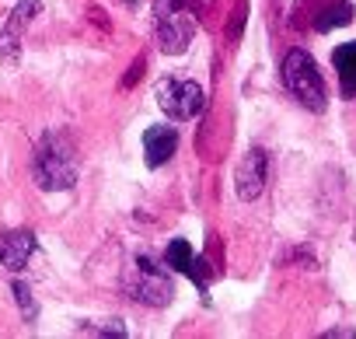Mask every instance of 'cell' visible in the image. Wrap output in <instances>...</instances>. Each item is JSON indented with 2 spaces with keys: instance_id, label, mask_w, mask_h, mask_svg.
<instances>
[{
  "instance_id": "6da1fadb",
  "label": "cell",
  "mask_w": 356,
  "mask_h": 339,
  "mask_svg": "<svg viewBox=\"0 0 356 339\" xmlns=\"http://www.w3.org/2000/svg\"><path fill=\"white\" fill-rule=\"evenodd\" d=\"M32 175L42 193H67L77 186L81 157H77L70 133H63V129L42 133V140L35 143V157H32Z\"/></svg>"
},
{
  "instance_id": "7a4b0ae2",
  "label": "cell",
  "mask_w": 356,
  "mask_h": 339,
  "mask_svg": "<svg viewBox=\"0 0 356 339\" xmlns=\"http://www.w3.org/2000/svg\"><path fill=\"white\" fill-rule=\"evenodd\" d=\"M157 18V42L168 56H182L200 29L196 0H154Z\"/></svg>"
},
{
  "instance_id": "3957f363",
  "label": "cell",
  "mask_w": 356,
  "mask_h": 339,
  "mask_svg": "<svg viewBox=\"0 0 356 339\" xmlns=\"http://www.w3.org/2000/svg\"><path fill=\"white\" fill-rule=\"evenodd\" d=\"M283 84L286 91L311 112H325L328 109V91H325V77L314 63L311 53L304 49H290L283 56Z\"/></svg>"
},
{
  "instance_id": "277c9868",
  "label": "cell",
  "mask_w": 356,
  "mask_h": 339,
  "mask_svg": "<svg viewBox=\"0 0 356 339\" xmlns=\"http://www.w3.org/2000/svg\"><path fill=\"white\" fill-rule=\"evenodd\" d=\"M126 290L133 301L150 304V308H164L175 297V283H171V269L168 262L157 266L150 255H136L133 259V273L126 280Z\"/></svg>"
},
{
  "instance_id": "5b68a950",
  "label": "cell",
  "mask_w": 356,
  "mask_h": 339,
  "mask_svg": "<svg viewBox=\"0 0 356 339\" xmlns=\"http://www.w3.org/2000/svg\"><path fill=\"white\" fill-rule=\"evenodd\" d=\"M157 105L171 123H189L207 109V91L196 81H161L157 84Z\"/></svg>"
},
{
  "instance_id": "8992f818",
  "label": "cell",
  "mask_w": 356,
  "mask_h": 339,
  "mask_svg": "<svg viewBox=\"0 0 356 339\" xmlns=\"http://www.w3.org/2000/svg\"><path fill=\"white\" fill-rule=\"evenodd\" d=\"M266 179H269V154H266L262 147H252V150L241 157L238 172H234V189H238V196H241L245 203H252V200L262 196Z\"/></svg>"
},
{
  "instance_id": "52a82bcc",
  "label": "cell",
  "mask_w": 356,
  "mask_h": 339,
  "mask_svg": "<svg viewBox=\"0 0 356 339\" xmlns=\"http://www.w3.org/2000/svg\"><path fill=\"white\" fill-rule=\"evenodd\" d=\"M39 11H42V4H39V0H18V8L11 11L8 25L0 29V56H4L8 63H15V60H18L22 36H25V29L32 25V18H35Z\"/></svg>"
},
{
  "instance_id": "ba28073f",
  "label": "cell",
  "mask_w": 356,
  "mask_h": 339,
  "mask_svg": "<svg viewBox=\"0 0 356 339\" xmlns=\"http://www.w3.org/2000/svg\"><path fill=\"white\" fill-rule=\"evenodd\" d=\"M178 150V129L168 126V123H154L143 129V161L147 168H161L175 157Z\"/></svg>"
},
{
  "instance_id": "9c48e42d",
  "label": "cell",
  "mask_w": 356,
  "mask_h": 339,
  "mask_svg": "<svg viewBox=\"0 0 356 339\" xmlns=\"http://www.w3.org/2000/svg\"><path fill=\"white\" fill-rule=\"evenodd\" d=\"M39 242L32 231H11V235H0V266L11 269V273H22L29 266V259L35 255Z\"/></svg>"
},
{
  "instance_id": "30bf717a",
  "label": "cell",
  "mask_w": 356,
  "mask_h": 339,
  "mask_svg": "<svg viewBox=\"0 0 356 339\" xmlns=\"http://www.w3.org/2000/svg\"><path fill=\"white\" fill-rule=\"evenodd\" d=\"M332 63L339 74V91L342 98H356V42H342L332 49Z\"/></svg>"
},
{
  "instance_id": "8fae6325",
  "label": "cell",
  "mask_w": 356,
  "mask_h": 339,
  "mask_svg": "<svg viewBox=\"0 0 356 339\" xmlns=\"http://www.w3.org/2000/svg\"><path fill=\"white\" fill-rule=\"evenodd\" d=\"M193 259H196V252H193L189 238H175V242L164 249V262H168V269H175V273H186V269L193 266Z\"/></svg>"
},
{
  "instance_id": "7c38bea8",
  "label": "cell",
  "mask_w": 356,
  "mask_h": 339,
  "mask_svg": "<svg viewBox=\"0 0 356 339\" xmlns=\"http://www.w3.org/2000/svg\"><path fill=\"white\" fill-rule=\"evenodd\" d=\"M349 22H353V4L339 0V4H332L328 11H321V15H318L314 29H318V32H332V29H339V25H349Z\"/></svg>"
},
{
  "instance_id": "4fadbf2b",
  "label": "cell",
  "mask_w": 356,
  "mask_h": 339,
  "mask_svg": "<svg viewBox=\"0 0 356 339\" xmlns=\"http://www.w3.org/2000/svg\"><path fill=\"white\" fill-rule=\"evenodd\" d=\"M186 276H189V280L196 283V290L203 294V301H210V294H207V290H210V280H213V269H210V262H207L203 255H196V259H193V266L186 269Z\"/></svg>"
},
{
  "instance_id": "5bb4252c",
  "label": "cell",
  "mask_w": 356,
  "mask_h": 339,
  "mask_svg": "<svg viewBox=\"0 0 356 339\" xmlns=\"http://www.w3.org/2000/svg\"><path fill=\"white\" fill-rule=\"evenodd\" d=\"M11 290H15V297H18V308H22V315H25V322H35V315H39V304H35V297H32V290H29V283H22V280H15V283H11Z\"/></svg>"
},
{
  "instance_id": "9a60e30c",
  "label": "cell",
  "mask_w": 356,
  "mask_h": 339,
  "mask_svg": "<svg viewBox=\"0 0 356 339\" xmlns=\"http://www.w3.org/2000/svg\"><path fill=\"white\" fill-rule=\"evenodd\" d=\"M325 336H356V329H328Z\"/></svg>"
},
{
  "instance_id": "2e32d148",
  "label": "cell",
  "mask_w": 356,
  "mask_h": 339,
  "mask_svg": "<svg viewBox=\"0 0 356 339\" xmlns=\"http://www.w3.org/2000/svg\"><path fill=\"white\" fill-rule=\"evenodd\" d=\"M122 4H126V8H140V4H143V0H122Z\"/></svg>"
}]
</instances>
